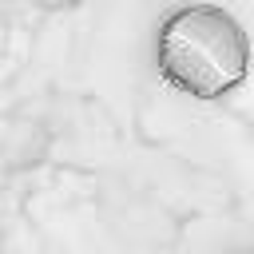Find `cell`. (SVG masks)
<instances>
[{
    "label": "cell",
    "mask_w": 254,
    "mask_h": 254,
    "mask_svg": "<svg viewBox=\"0 0 254 254\" xmlns=\"http://www.w3.org/2000/svg\"><path fill=\"white\" fill-rule=\"evenodd\" d=\"M159 71L194 99H218L246 79V36L238 20L214 4H190L159 28Z\"/></svg>",
    "instance_id": "1"
}]
</instances>
